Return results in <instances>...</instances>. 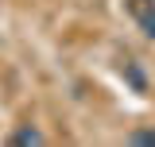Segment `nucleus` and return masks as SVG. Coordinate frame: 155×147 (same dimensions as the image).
Wrapping results in <instances>:
<instances>
[{
  "label": "nucleus",
  "instance_id": "obj_1",
  "mask_svg": "<svg viewBox=\"0 0 155 147\" xmlns=\"http://www.w3.org/2000/svg\"><path fill=\"white\" fill-rule=\"evenodd\" d=\"M124 8H128V16L136 19V27L147 39H155V0H124Z\"/></svg>",
  "mask_w": 155,
  "mask_h": 147
},
{
  "label": "nucleus",
  "instance_id": "obj_2",
  "mask_svg": "<svg viewBox=\"0 0 155 147\" xmlns=\"http://www.w3.org/2000/svg\"><path fill=\"white\" fill-rule=\"evenodd\" d=\"M12 143L16 147H39V143H47V136L39 128H19V132H12Z\"/></svg>",
  "mask_w": 155,
  "mask_h": 147
},
{
  "label": "nucleus",
  "instance_id": "obj_3",
  "mask_svg": "<svg viewBox=\"0 0 155 147\" xmlns=\"http://www.w3.org/2000/svg\"><path fill=\"white\" fill-rule=\"evenodd\" d=\"M124 74H128V77H132V85H136V89H140V93H143V74H140V70H136V66H132V62H128V66H124Z\"/></svg>",
  "mask_w": 155,
  "mask_h": 147
},
{
  "label": "nucleus",
  "instance_id": "obj_4",
  "mask_svg": "<svg viewBox=\"0 0 155 147\" xmlns=\"http://www.w3.org/2000/svg\"><path fill=\"white\" fill-rule=\"evenodd\" d=\"M132 143H155V132H132Z\"/></svg>",
  "mask_w": 155,
  "mask_h": 147
}]
</instances>
